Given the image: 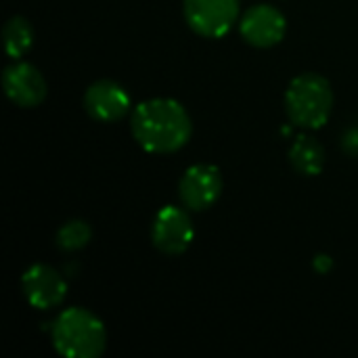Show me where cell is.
Instances as JSON below:
<instances>
[{"label":"cell","mask_w":358,"mask_h":358,"mask_svg":"<svg viewBox=\"0 0 358 358\" xmlns=\"http://www.w3.org/2000/svg\"><path fill=\"white\" fill-rule=\"evenodd\" d=\"M134 141L155 155L182 149L193 134L189 111L174 99H147L138 103L130 117Z\"/></svg>","instance_id":"obj_1"},{"label":"cell","mask_w":358,"mask_h":358,"mask_svg":"<svg viewBox=\"0 0 358 358\" xmlns=\"http://www.w3.org/2000/svg\"><path fill=\"white\" fill-rule=\"evenodd\" d=\"M50 338L55 350L65 358H99L107 348L105 323L80 306H71L55 319Z\"/></svg>","instance_id":"obj_2"},{"label":"cell","mask_w":358,"mask_h":358,"mask_svg":"<svg viewBox=\"0 0 358 358\" xmlns=\"http://www.w3.org/2000/svg\"><path fill=\"white\" fill-rule=\"evenodd\" d=\"M334 111V90L321 73H300L285 90V113L294 126L317 130L327 124Z\"/></svg>","instance_id":"obj_3"},{"label":"cell","mask_w":358,"mask_h":358,"mask_svg":"<svg viewBox=\"0 0 358 358\" xmlns=\"http://www.w3.org/2000/svg\"><path fill=\"white\" fill-rule=\"evenodd\" d=\"M182 13L195 34L222 38L239 19V0H185Z\"/></svg>","instance_id":"obj_4"},{"label":"cell","mask_w":358,"mask_h":358,"mask_svg":"<svg viewBox=\"0 0 358 358\" xmlns=\"http://www.w3.org/2000/svg\"><path fill=\"white\" fill-rule=\"evenodd\" d=\"M195 239L191 216L178 206H164L151 224V241L157 252L166 256L185 254Z\"/></svg>","instance_id":"obj_5"},{"label":"cell","mask_w":358,"mask_h":358,"mask_svg":"<svg viewBox=\"0 0 358 358\" xmlns=\"http://www.w3.org/2000/svg\"><path fill=\"white\" fill-rule=\"evenodd\" d=\"M222 193V174L212 164H195L187 168L178 182V195L185 208L203 212L212 208Z\"/></svg>","instance_id":"obj_6"},{"label":"cell","mask_w":358,"mask_h":358,"mask_svg":"<svg viewBox=\"0 0 358 358\" xmlns=\"http://www.w3.org/2000/svg\"><path fill=\"white\" fill-rule=\"evenodd\" d=\"M239 31L248 44L256 48H271L283 40L287 31V19L273 4H256L243 13Z\"/></svg>","instance_id":"obj_7"},{"label":"cell","mask_w":358,"mask_h":358,"mask_svg":"<svg viewBox=\"0 0 358 358\" xmlns=\"http://www.w3.org/2000/svg\"><path fill=\"white\" fill-rule=\"evenodd\" d=\"M21 289L29 306L48 310L59 306L67 296V283L61 273L48 264H34L21 277Z\"/></svg>","instance_id":"obj_8"},{"label":"cell","mask_w":358,"mask_h":358,"mask_svg":"<svg viewBox=\"0 0 358 358\" xmlns=\"http://www.w3.org/2000/svg\"><path fill=\"white\" fill-rule=\"evenodd\" d=\"M2 88H4L6 96L17 107H23V109L38 107L46 99V92H48L46 80L40 73V69L34 67L31 63H23V61H17L4 69Z\"/></svg>","instance_id":"obj_9"},{"label":"cell","mask_w":358,"mask_h":358,"mask_svg":"<svg viewBox=\"0 0 358 358\" xmlns=\"http://www.w3.org/2000/svg\"><path fill=\"white\" fill-rule=\"evenodd\" d=\"M132 107L130 94L126 88L113 80H96L84 92V109L86 113L103 124H111L122 120Z\"/></svg>","instance_id":"obj_10"},{"label":"cell","mask_w":358,"mask_h":358,"mask_svg":"<svg viewBox=\"0 0 358 358\" xmlns=\"http://www.w3.org/2000/svg\"><path fill=\"white\" fill-rule=\"evenodd\" d=\"M289 162L294 170L302 176H317L325 166V149L313 136H298L289 149Z\"/></svg>","instance_id":"obj_11"},{"label":"cell","mask_w":358,"mask_h":358,"mask_svg":"<svg viewBox=\"0 0 358 358\" xmlns=\"http://www.w3.org/2000/svg\"><path fill=\"white\" fill-rule=\"evenodd\" d=\"M6 55L13 59H21L34 44V27L25 17H10L2 27Z\"/></svg>","instance_id":"obj_12"},{"label":"cell","mask_w":358,"mask_h":358,"mask_svg":"<svg viewBox=\"0 0 358 358\" xmlns=\"http://www.w3.org/2000/svg\"><path fill=\"white\" fill-rule=\"evenodd\" d=\"M92 239L90 224L84 220H69L57 233V248L61 252H78L86 248Z\"/></svg>","instance_id":"obj_13"},{"label":"cell","mask_w":358,"mask_h":358,"mask_svg":"<svg viewBox=\"0 0 358 358\" xmlns=\"http://www.w3.org/2000/svg\"><path fill=\"white\" fill-rule=\"evenodd\" d=\"M315 266L319 268V273H327V271H329V266H331V260H329L327 256H317Z\"/></svg>","instance_id":"obj_14"}]
</instances>
